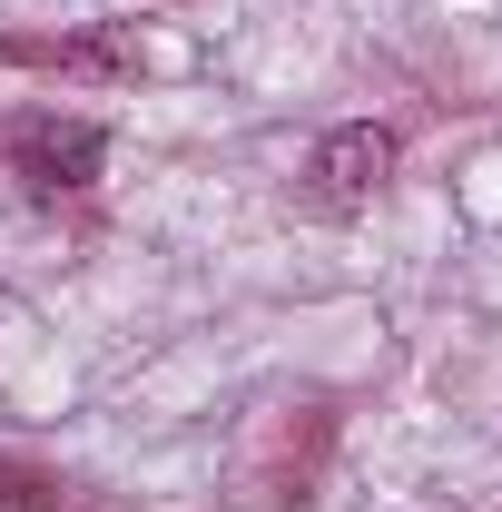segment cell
<instances>
[{"instance_id":"6da1fadb","label":"cell","mask_w":502,"mask_h":512,"mask_svg":"<svg viewBox=\"0 0 502 512\" xmlns=\"http://www.w3.org/2000/svg\"><path fill=\"white\" fill-rule=\"evenodd\" d=\"M0 158H10L30 188H89L99 158H109V138H99L89 119H50V109H40V119H20L10 138H0Z\"/></svg>"},{"instance_id":"7a4b0ae2","label":"cell","mask_w":502,"mask_h":512,"mask_svg":"<svg viewBox=\"0 0 502 512\" xmlns=\"http://www.w3.org/2000/svg\"><path fill=\"white\" fill-rule=\"evenodd\" d=\"M384 168H394V138H384V128H335L306 158V197L325 217H355V207L384 188Z\"/></svg>"}]
</instances>
